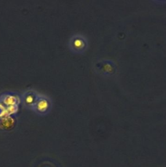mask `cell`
<instances>
[{"label":"cell","instance_id":"cell-1","mask_svg":"<svg viewBox=\"0 0 166 167\" xmlns=\"http://www.w3.org/2000/svg\"><path fill=\"white\" fill-rule=\"evenodd\" d=\"M93 70L101 77H113L117 73V66L113 60L100 59L93 63Z\"/></svg>","mask_w":166,"mask_h":167},{"label":"cell","instance_id":"cell-2","mask_svg":"<svg viewBox=\"0 0 166 167\" xmlns=\"http://www.w3.org/2000/svg\"><path fill=\"white\" fill-rule=\"evenodd\" d=\"M68 46V49L72 53L81 55L88 49L89 41L87 37L82 34H74L69 39Z\"/></svg>","mask_w":166,"mask_h":167},{"label":"cell","instance_id":"cell-3","mask_svg":"<svg viewBox=\"0 0 166 167\" xmlns=\"http://www.w3.org/2000/svg\"><path fill=\"white\" fill-rule=\"evenodd\" d=\"M52 108L53 101L50 97L40 93L32 111L40 116H45L51 112Z\"/></svg>","mask_w":166,"mask_h":167},{"label":"cell","instance_id":"cell-4","mask_svg":"<svg viewBox=\"0 0 166 167\" xmlns=\"http://www.w3.org/2000/svg\"><path fill=\"white\" fill-rule=\"evenodd\" d=\"M40 93L34 89H28L21 95V103L25 108L32 110Z\"/></svg>","mask_w":166,"mask_h":167},{"label":"cell","instance_id":"cell-5","mask_svg":"<svg viewBox=\"0 0 166 167\" xmlns=\"http://www.w3.org/2000/svg\"><path fill=\"white\" fill-rule=\"evenodd\" d=\"M21 103V95L14 91H5L0 94V104L4 106H19Z\"/></svg>","mask_w":166,"mask_h":167},{"label":"cell","instance_id":"cell-6","mask_svg":"<svg viewBox=\"0 0 166 167\" xmlns=\"http://www.w3.org/2000/svg\"><path fill=\"white\" fill-rule=\"evenodd\" d=\"M16 121L17 119L14 115L3 116L0 118V129L5 131L12 130L15 127Z\"/></svg>","mask_w":166,"mask_h":167},{"label":"cell","instance_id":"cell-7","mask_svg":"<svg viewBox=\"0 0 166 167\" xmlns=\"http://www.w3.org/2000/svg\"><path fill=\"white\" fill-rule=\"evenodd\" d=\"M42 167H48V166H42Z\"/></svg>","mask_w":166,"mask_h":167}]
</instances>
